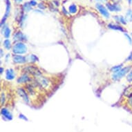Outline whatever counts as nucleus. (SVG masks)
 <instances>
[{"label": "nucleus", "mask_w": 132, "mask_h": 132, "mask_svg": "<svg viewBox=\"0 0 132 132\" xmlns=\"http://www.w3.org/2000/svg\"><path fill=\"white\" fill-rule=\"evenodd\" d=\"M31 82L35 87H38L39 89H42V90L48 89V88H49L51 85L50 80L46 77L42 76V75L35 77V79L33 80Z\"/></svg>", "instance_id": "nucleus-1"}, {"label": "nucleus", "mask_w": 132, "mask_h": 132, "mask_svg": "<svg viewBox=\"0 0 132 132\" xmlns=\"http://www.w3.org/2000/svg\"><path fill=\"white\" fill-rule=\"evenodd\" d=\"M131 70V66H125L124 68H122L119 71H118L116 73L112 75V80L114 81H118L120 80V79H122L124 76H125L126 75L129 73V72Z\"/></svg>", "instance_id": "nucleus-2"}, {"label": "nucleus", "mask_w": 132, "mask_h": 132, "mask_svg": "<svg viewBox=\"0 0 132 132\" xmlns=\"http://www.w3.org/2000/svg\"><path fill=\"white\" fill-rule=\"evenodd\" d=\"M22 71L24 73H28L30 75H32L34 77L39 76L42 75V72L40 70L37 66H34V65H28V66H24L22 69Z\"/></svg>", "instance_id": "nucleus-3"}, {"label": "nucleus", "mask_w": 132, "mask_h": 132, "mask_svg": "<svg viewBox=\"0 0 132 132\" xmlns=\"http://www.w3.org/2000/svg\"><path fill=\"white\" fill-rule=\"evenodd\" d=\"M12 50L15 55H22L27 52V47L23 42H18L13 45Z\"/></svg>", "instance_id": "nucleus-4"}, {"label": "nucleus", "mask_w": 132, "mask_h": 132, "mask_svg": "<svg viewBox=\"0 0 132 132\" xmlns=\"http://www.w3.org/2000/svg\"><path fill=\"white\" fill-rule=\"evenodd\" d=\"M17 93L21 97V98L23 100L26 104H29L30 98L28 96V92L26 91L25 89L22 88V87H19L17 89Z\"/></svg>", "instance_id": "nucleus-5"}, {"label": "nucleus", "mask_w": 132, "mask_h": 132, "mask_svg": "<svg viewBox=\"0 0 132 132\" xmlns=\"http://www.w3.org/2000/svg\"><path fill=\"white\" fill-rule=\"evenodd\" d=\"M33 80L29 76V74L24 73L22 76L19 77L17 80L18 84H24V83H29L31 82Z\"/></svg>", "instance_id": "nucleus-6"}, {"label": "nucleus", "mask_w": 132, "mask_h": 132, "mask_svg": "<svg viewBox=\"0 0 132 132\" xmlns=\"http://www.w3.org/2000/svg\"><path fill=\"white\" fill-rule=\"evenodd\" d=\"M96 8L100 12V13L105 18H109L110 17L109 13L108 12V10L104 6H102L100 4H96Z\"/></svg>", "instance_id": "nucleus-7"}, {"label": "nucleus", "mask_w": 132, "mask_h": 132, "mask_svg": "<svg viewBox=\"0 0 132 132\" xmlns=\"http://www.w3.org/2000/svg\"><path fill=\"white\" fill-rule=\"evenodd\" d=\"M13 40L15 42H23L27 40L26 36L22 33L21 31H18L13 35Z\"/></svg>", "instance_id": "nucleus-8"}, {"label": "nucleus", "mask_w": 132, "mask_h": 132, "mask_svg": "<svg viewBox=\"0 0 132 132\" xmlns=\"http://www.w3.org/2000/svg\"><path fill=\"white\" fill-rule=\"evenodd\" d=\"M6 13L5 15H4V17L2 20V23L1 25H4V24H5V22L6 20V19L8 17L9 15H10V2L9 0H6Z\"/></svg>", "instance_id": "nucleus-9"}, {"label": "nucleus", "mask_w": 132, "mask_h": 132, "mask_svg": "<svg viewBox=\"0 0 132 132\" xmlns=\"http://www.w3.org/2000/svg\"><path fill=\"white\" fill-rule=\"evenodd\" d=\"M13 61L15 64H24L27 62V59L23 55H15L13 57Z\"/></svg>", "instance_id": "nucleus-10"}, {"label": "nucleus", "mask_w": 132, "mask_h": 132, "mask_svg": "<svg viewBox=\"0 0 132 132\" xmlns=\"http://www.w3.org/2000/svg\"><path fill=\"white\" fill-rule=\"evenodd\" d=\"M107 8H108V10H109L111 12H120L121 10V8L118 4H107Z\"/></svg>", "instance_id": "nucleus-11"}, {"label": "nucleus", "mask_w": 132, "mask_h": 132, "mask_svg": "<svg viewBox=\"0 0 132 132\" xmlns=\"http://www.w3.org/2000/svg\"><path fill=\"white\" fill-rule=\"evenodd\" d=\"M1 114L2 115V116L5 118L6 120H10L13 119V116L11 114V113L6 108H3L1 111Z\"/></svg>", "instance_id": "nucleus-12"}, {"label": "nucleus", "mask_w": 132, "mask_h": 132, "mask_svg": "<svg viewBox=\"0 0 132 132\" xmlns=\"http://www.w3.org/2000/svg\"><path fill=\"white\" fill-rule=\"evenodd\" d=\"M15 72L12 69H8L6 71V79L8 80H13L15 78Z\"/></svg>", "instance_id": "nucleus-13"}, {"label": "nucleus", "mask_w": 132, "mask_h": 132, "mask_svg": "<svg viewBox=\"0 0 132 132\" xmlns=\"http://www.w3.org/2000/svg\"><path fill=\"white\" fill-rule=\"evenodd\" d=\"M4 28H3L2 27V33L4 36L5 37L6 39H8L10 37V29L8 27V26L6 25L5 24H4Z\"/></svg>", "instance_id": "nucleus-14"}, {"label": "nucleus", "mask_w": 132, "mask_h": 132, "mask_svg": "<svg viewBox=\"0 0 132 132\" xmlns=\"http://www.w3.org/2000/svg\"><path fill=\"white\" fill-rule=\"evenodd\" d=\"M108 28L112 30H115V31H119L121 32H124L125 29L123 27L120 26L119 25H116V24H108Z\"/></svg>", "instance_id": "nucleus-15"}, {"label": "nucleus", "mask_w": 132, "mask_h": 132, "mask_svg": "<svg viewBox=\"0 0 132 132\" xmlns=\"http://www.w3.org/2000/svg\"><path fill=\"white\" fill-rule=\"evenodd\" d=\"M114 19L116 20V22H118V23L122 24L123 25H126L127 24V20L126 17H124L122 15H116L114 17Z\"/></svg>", "instance_id": "nucleus-16"}, {"label": "nucleus", "mask_w": 132, "mask_h": 132, "mask_svg": "<svg viewBox=\"0 0 132 132\" xmlns=\"http://www.w3.org/2000/svg\"><path fill=\"white\" fill-rule=\"evenodd\" d=\"M132 95V86H129V87H127V89L124 90V96L129 98Z\"/></svg>", "instance_id": "nucleus-17"}, {"label": "nucleus", "mask_w": 132, "mask_h": 132, "mask_svg": "<svg viewBox=\"0 0 132 132\" xmlns=\"http://www.w3.org/2000/svg\"><path fill=\"white\" fill-rule=\"evenodd\" d=\"M4 48L6 49H7V50H10V48H11V42H10V40H8V39H6L4 41Z\"/></svg>", "instance_id": "nucleus-18"}, {"label": "nucleus", "mask_w": 132, "mask_h": 132, "mask_svg": "<svg viewBox=\"0 0 132 132\" xmlns=\"http://www.w3.org/2000/svg\"><path fill=\"white\" fill-rule=\"evenodd\" d=\"M69 13H71V14L76 13L77 11H78V8H77L76 5V4H71V5H70L69 8Z\"/></svg>", "instance_id": "nucleus-19"}, {"label": "nucleus", "mask_w": 132, "mask_h": 132, "mask_svg": "<svg viewBox=\"0 0 132 132\" xmlns=\"http://www.w3.org/2000/svg\"><path fill=\"white\" fill-rule=\"evenodd\" d=\"M126 19H127V22H132V10L131 9H129L126 13Z\"/></svg>", "instance_id": "nucleus-20"}, {"label": "nucleus", "mask_w": 132, "mask_h": 132, "mask_svg": "<svg viewBox=\"0 0 132 132\" xmlns=\"http://www.w3.org/2000/svg\"><path fill=\"white\" fill-rule=\"evenodd\" d=\"M121 69H122V64H119V65H116V66H113L111 69V71L114 73H116L118 71H119Z\"/></svg>", "instance_id": "nucleus-21"}, {"label": "nucleus", "mask_w": 132, "mask_h": 132, "mask_svg": "<svg viewBox=\"0 0 132 132\" xmlns=\"http://www.w3.org/2000/svg\"><path fill=\"white\" fill-rule=\"evenodd\" d=\"M32 9V6L30 3H25L23 6V10L25 12H29Z\"/></svg>", "instance_id": "nucleus-22"}, {"label": "nucleus", "mask_w": 132, "mask_h": 132, "mask_svg": "<svg viewBox=\"0 0 132 132\" xmlns=\"http://www.w3.org/2000/svg\"><path fill=\"white\" fill-rule=\"evenodd\" d=\"M28 58L29 61H31V62H35L38 61V58L35 55H33V54L29 55L28 58Z\"/></svg>", "instance_id": "nucleus-23"}, {"label": "nucleus", "mask_w": 132, "mask_h": 132, "mask_svg": "<svg viewBox=\"0 0 132 132\" xmlns=\"http://www.w3.org/2000/svg\"><path fill=\"white\" fill-rule=\"evenodd\" d=\"M127 80L129 82H132V69L129 72V73L127 75Z\"/></svg>", "instance_id": "nucleus-24"}, {"label": "nucleus", "mask_w": 132, "mask_h": 132, "mask_svg": "<svg viewBox=\"0 0 132 132\" xmlns=\"http://www.w3.org/2000/svg\"><path fill=\"white\" fill-rule=\"evenodd\" d=\"M127 104L128 106L132 108V95L131 96H129L128 98V100H127Z\"/></svg>", "instance_id": "nucleus-25"}, {"label": "nucleus", "mask_w": 132, "mask_h": 132, "mask_svg": "<svg viewBox=\"0 0 132 132\" xmlns=\"http://www.w3.org/2000/svg\"><path fill=\"white\" fill-rule=\"evenodd\" d=\"M124 35L125 37L127 38V40L129 41V42L130 44H131L132 45V39H131V36H130L129 35H128L127 33H124Z\"/></svg>", "instance_id": "nucleus-26"}, {"label": "nucleus", "mask_w": 132, "mask_h": 132, "mask_svg": "<svg viewBox=\"0 0 132 132\" xmlns=\"http://www.w3.org/2000/svg\"><path fill=\"white\" fill-rule=\"evenodd\" d=\"M4 102H5V95H4V93H2V95H1V104H4Z\"/></svg>", "instance_id": "nucleus-27"}, {"label": "nucleus", "mask_w": 132, "mask_h": 132, "mask_svg": "<svg viewBox=\"0 0 132 132\" xmlns=\"http://www.w3.org/2000/svg\"><path fill=\"white\" fill-rule=\"evenodd\" d=\"M127 61L132 62V51L130 53L129 55L128 56V58H127Z\"/></svg>", "instance_id": "nucleus-28"}, {"label": "nucleus", "mask_w": 132, "mask_h": 132, "mask_svg": "<svg viewBox=\"0 0 132 132\" xmlns=\"http://www.w3.org/2000/svg\"><path fill=\"white\" fill-rule=\"evenodd\" d=\"M29 3L31 4V5L32 6H35L37 5V2H36V1H35V0H32V1H31Z\"/></svg>", "instance_id": "nucleus-29"}, {"label": "nucleus", "mask_w": 132, "mask_h": 132, "mask_svg": "<svg viewBox=\"0 0 132 132\" xmlns=\"http://www.w3.org/2000/svg\"><path fill=\"white\" fill-rule=\"evenodd\" d=\"M20 118H22V119L24 120H28V119H27V118L25 116H24L23 114H20Z\"/></svg>", "instance_id": "nucleus-30"}, {"label": "nucleus", "mask_w": 132, "mask_h": 132, "mask_svg": "<svg viewBox=\"0 0 132 132\" xmlns=\"http://www.w3.org/2000/svg\"><path fill=\"white\" fill-rule=\"evenodd\" d=\"M15 2L16 3H21L22 2V0H15Z\"/></svg>", "instance_id": "nucleus-31"}, {"label": "nucleus", "mask_w": 132, "mask_h": 132, "mask_svg": "<svg viewBox=\"0 0 132 132\" xmlns=\"http://www.w3.org/2000/svg\"><path fill=\"white\" fill-rule=\"evenodd\" d=\"M98 2H106V0H96Z\"/></svg>", "instance_id": "nucleus-32"}, {"label": "nucleus", "mask_w": 132, "mask_h": 132, "mask_svg": "<svg viewBox=\"0 0 132 132\" xmlns=\"http://www.w3.org/2000/svg\"><path fill=\"white\" fill-rule=\"evenodd\" d=\"M127 1H128V3H129V4H131L132 0H127Z\"/></svg>", "instance_id": "nucleus-33"}, {"label": "nucleus", "mask_w": 132, "mask_h": 132, "mask_svg": "<svg viewBox=\"0 0 132 132\" xmlns=\"http://www.w3.org/2000/svg\"><path fill=\"white\" fill-rule=\"evenodd\" d=\"M113 1H114V2L116 3V4L117 2H120V0H113Z\"/></svg>", "instance_id": "nucleus-34"}, {"label": "nucleus", "mask_w": 132, "mask_h": 132, "mask_svg": "<svg viewBox=\"0 0 132 132\" xmlns=\"http://www.w3.org/2000/svg\"><path fill=\"white\" fill-rule=\"evenodd\" d=\"M1 55H2V57L3 56V51H2V49H1Z\"/></svg>", "instance_id": "nucleus-35"}, {"label": "nucleus", "mask_w": 132, "mask_h": 132, "mask_svg": "<svg viewBox=\"0 0 132 132\" xmlns=\"http://www.w3.org/2000/svg\"><path fill=\"white\" fill-rule=\"evenodd\" d=\"M0 70H1V72H0V73H1V74H2L3 73V68L1 67V69H0Z\"/></svg>", "instance_id": "nucleus-36"}, {"label": "nucleus", "mask_w": 132, "mask_h": 132, "mask_svg": "<svg viewBox=\"0 0 132 132\" xmlns=\"http://www.w3.org/2000/svg\"><path fill=\"white\" fill-rule=\"evenodd\" d=\"M131 37H132V33H131Z\"/></svg>", "instance_id": "nucleus-37"}]
</instances>
